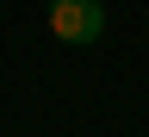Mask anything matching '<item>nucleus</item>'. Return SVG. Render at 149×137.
Instances as JSON below:
<instances>
[{"label": "nucleus", "mask_w": 149, "mask_h": 137, "mask_svg": "<svg viewBox=\"0 0 149 137\" xmlns=\"http://www.w3.org/2000/svg\"><path fill=\"white\" fill-rule=\"evenodd\" d=\"M50 31L62 44H93L106 31V6L100 0H50Z\"/></svg>", "instance_id": "1"}]
</instances>
